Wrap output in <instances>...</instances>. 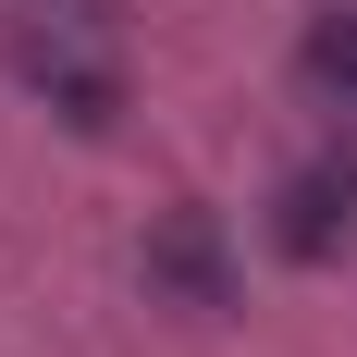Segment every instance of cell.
<instances>
[{
  "label": "cell",
  "mask_w": 357,
  "mask_h": 357,
  "mask_svg": "<svg viewBox=\"0 0 357 357\" xmlns=\"http://www.w3.org/2000/svg\"><path fill=\"white\" fill-rule=\"evenodd\" d=\"M271 234H284V259H333L357 234V160H308V173L284 185V222H271Z\"/></svg>",
  "instance_id": "cell-1"
},
{
  "label": "cell",
  "mask_w": 357,
  "mask_h": 357,
  "mask_svg": "<svg viewBox=\"0 0 357 357\" xmlns=\"http://www.w3.org/2000/svg\"><path fill=\"white\" fill-rule=\"evenodd\" d=\"M13 62H25V86H37V99H62L74 123H111V74L86 62V50H62V37H25Z\"/></svg>",
  "instance_id": "cell-2"
},
{
  "label": "cell",
  "mask_w": 357,
  "mask_h": 357,
  "mask_svg": "<svg viewBox=\"0 0 357 357\" xmlns=\"http://www.w3.org/2000/svg\"><path fill=\"white\" fill-rule=\"evenodd\" d=\"M160 271H173L197 308H222V247H210V222H173V234H160Z\"/></svg>",
  "instance_id": "cell-3"
},
{
  "label": "cell",
  "mask_w": 357,
  "mask_h": 357,
  "mask_svg": "<svg viewBox=\"0 0 357 357\" xmlns=\"http://www.w3.org/2000/svg\"><path fill=\"white\" fill-rule=\"evenodd\" d=\"M308 74H321V86H345V99H357V0H333L321 25H308Z\"/></svg>",
  "instance_id": "cell-4"
}]
</instances>
